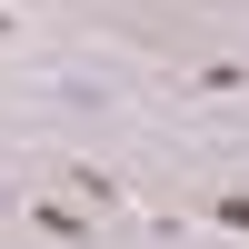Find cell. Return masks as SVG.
<instances>
[{"label": "cell", "mask_w": 249, "mask_h": 249, "mask_svg": "<svg viewBox=\"0 0 249 249\" xmlns=\"http://www.w3.org/2000/svg\"><path fill=\"white\" fill-rule=\"evenodd\" d=\"M0 40H10V20H0Z\"/></svg>", "instance_id": "1"}]
</instances>
